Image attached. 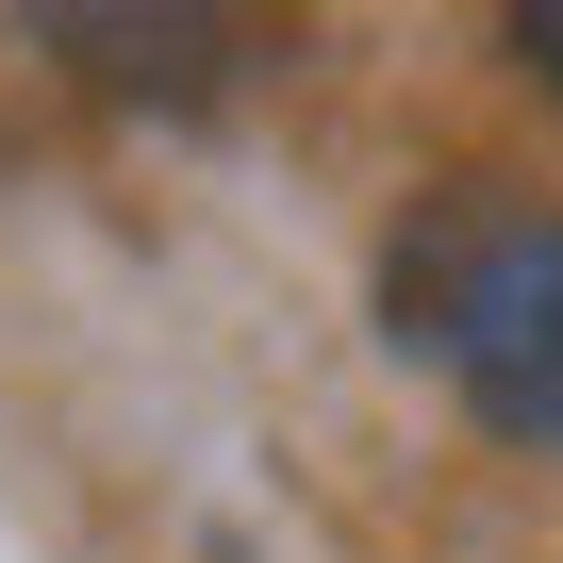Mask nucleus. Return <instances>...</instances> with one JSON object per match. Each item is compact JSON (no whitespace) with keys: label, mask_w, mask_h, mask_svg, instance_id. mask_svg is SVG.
<instances>
[{"label":"nucleus","mask_w":563,"mask_h":563,"mask_svg":"<svg viewBox=\"0 0 563 563\" xmlns=\"http://www.w3.org/2000/svg\"><path fill=\"white\" fill-rule=\"evenodd\" d=\"M67 67H100V84H166V100H216L232 67H249V18H100V0H67V18H34Z\"/></svg>","instance_id":"obj_2"},{"label":"nucleus","mask_w":563,"mask_h":563,"mask_svg":"<svg viewBox=\"0 0 563 563\" xmlns=\"http://www.w3.org/2000/svg\"><path fill=\"white\" fill-rule=\"evenodd\" d=\"M514 51H530V67H547V84H563V18H514Z\"/></svg>","instance_id":"obj_3"},{"label":"nucleus","mask_w":563,"mask_h":563,"mask_svg":"<svg viewBox=\"0 0 563 563\" xmlns=\"http://www.w3.org/2000/svg\"><path fill=\"white\" fill-rule=\"evenodd\" d=\"M382 332L464 382L497 448L563 464V199L530 183H431L382 232Z\"/></svg>","instance_id":"obj_1"}]
</instances>
